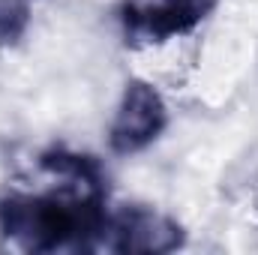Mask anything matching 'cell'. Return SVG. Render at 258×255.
<instances>
[{"mask_svg":"<svg viewBox=\"0 0 258 255\" xmlns=\"http://www.w3.org/2000/svg\"><path fill=\"white\" fill-rule=\"evenodd\" d=\"M168 123L165 102L159 90L147 81H129L123 90V99L117 105V114L108 129V144L114 153H138L147 144L159 138V132Z\"/></svg>","mask_w":258,"mask_h":255,"instance_id":"cell-2","label":"cell"},{"mask_svg":"<svg viewBox=\"0 0 258 255\" xmlns=\"http://www.w3.org/2000/svg\"><path fill=\"white\" fill-rule=\"evenodd\" d=\"M213 0H153V3H129L123 9V24L129 36L147 42H165L171 36L189 33L195 24L207 18Z\"/></svg>","mask_w":258,"mask_h":255,"instance_id":"cell-3","label":"cell"},{"mask_svg":"<svg viewBox=\"0 0 258 255\" xmlns=\"http://www.w3.org/2000/svg\"><path fill=\"white\" fill-rule=\"evenodd\" d=\"M69 192L6 195L0 201V231L27 249H60L102 231V177H63Z\"/></svg>","mask_w":258,"mask_h":255,"instance_id":"cell-1","label":"cell"},{"mask_svg":"<svg viewBox=\"0 0 258 255\" xmlns=\"http://www.w3.org/2000/svg\"><path fill=\"white\" fill-rule=\"evenodd\" d=\"M114 249L120 252H171L183 243V228L153 210L132 207L114 219Z\"/></svg>","mask_w":258,"mask_h":255,"instance_id":"cell-4","label":"cell"}]
</instances>
